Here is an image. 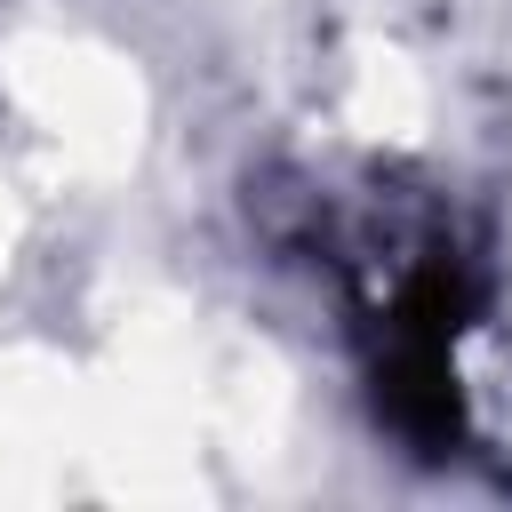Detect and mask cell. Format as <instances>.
<instances>
[{
	"label": "cell",
	"mask_w": 512,
	"mask_h": 512,
	"mask_svg": "<svg viewBox=\"0 0 512 512\" xmlns=\"http://www.w3.org/2000/svg\"><path fill=\"white\" fill-rule=\"evenodd\" d=\"M248 208L264 240L328 288L376 424L432 464L464 456V336L488 312L480 224L408 168H280Z\"/></svg>",
	"instance_id": "6da1fadb"
}]
</instances>
